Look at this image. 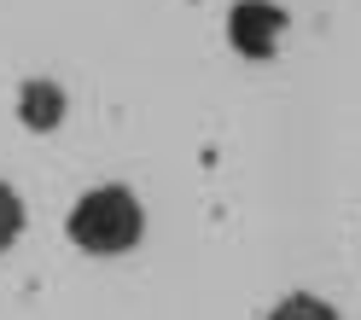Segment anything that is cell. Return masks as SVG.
Listing matches in <instances>:
<instances>
[{
	"mask_svg": "<svg viewBox=\"0 0 361 320\" xmlns=\"http://www.w3.org/2000/svg\"><path fill=\"white\" fill-rule=\"evenodd\" d=\"M71 239L82 250H94V257H117V250L128 245H140V198H134L128 187H94V192H82L76 198V210H71Z\"/></svg>",
	"mask_w": 361,
	"mask_h": 320,
	"instance_id": "1",
	"label": "cell"
},
{
	"mask_svg": "<svg viewBox=\"0 0 361 320\" xmlns=\"http://www.w3.org/2000/svg\"><path fill=\"white\" fill-rule=\"evenodd\" d=\"M286 24H291V18L274 6V0H239V6L228 12V35H233V47L245 59H274Z\"/></svg>",
	"mask_w": 361,
	"mask_h": 320,
	"instance_id": "2",
	"label": "cell"
},
{
	"mask_svg": "<svg viewBox=\"0 0 361 320\" xmlns=\"http://www.w3.org/2000/svg\"><path fill=\"white\" fill-rule=\"evenodd\" d=\"M18 117H24L35 134L59 128V123H64V87H59L53 76H35V82H24V87H18Z\"/></svg>",
	"mask_w": 361,
	"mask_h": 320,
	"instance_id": "3",
	"label": "cell"
},
{
	"mask_svg": "<svg viewBox=\"0 0 361 320\" xmlns=\"http://www.w3.org/2000/svg\"><path fill=\"white\" fill-rule=\"evenodd\" d=\"M268 320H338V309L321 303V297H309V291H298V297H286Z\"/></svg>",
	"mask_w": 361,
	"mask_h": 320,
	"instance_id": "4",
	"label": "cell"
},
{
	"mask_svg": "<svg viewBox=\"0 0 361 320\" xmlns=\"http://www.w3.org/2000/svg\"><path fill=\"white\" fill-rule=\"evenodd\" d=\"M18 227H24V204H18V192L0 180V250L18 239Z\"/></svg>",
	"mask_w": 361,
	"mask_h": 320,
	"instance_id": "5",
	"label": "cell"
}]
</instances>
